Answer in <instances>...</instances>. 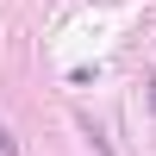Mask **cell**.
<instances>
[{
	"label": "cell",
	"instance_id": "cell-1",
	"mask_svg": "<svg viewBox=\"0 0 156 156\" xmlns=\"http://www.w3.org/2000/svg\"><path fill=\"white\" fill-rule=\"evenodd\" d=\"M81 137H87V144H94V156H119V150L106 144V131H100V125L87 119V112H81Z\"/></svg>",
	"mask_w": 156,
	"mask_h": 156
}]
</instances>
